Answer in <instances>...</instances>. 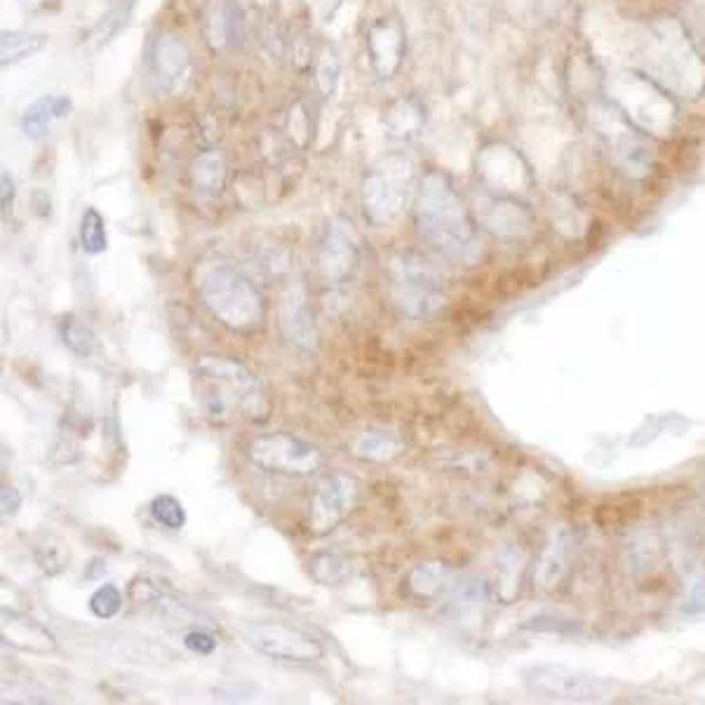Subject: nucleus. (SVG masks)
<instances>
[{
	"label": "nucleus",
	"mask_w": 705,
	"mask_h": 705,
	"mask_svg": "<svg viewBox=\"0 0 705 705\" xmlns=\"http://www.w3.org/2000/svg\"><path fill=\"white\" fill-rule=\"evenodd\" d=\"M414 219L419 236L445 259L473 266L483 257L480 236L449 175L440 170L426 172L414 205Z\"/></svg>",
	"instance_id": "1"
},
{
	"label": "nucleus",
	"mask_w": 705,
	"mask_h": 705,
	"mask_svg": "<svg viewBox=\"0 0 705 705\" xmlns=\"http://www.w3.org/2000/svg\"><path fill=\"white\" fill-rule=\"evenodd\" d=\"M198 381L202 388V409L212 424H231L236 419L266 421L271 403L255 371L231 358L202 356L198 363Z\"/></svg>",
	"instance_id": "2"
},
{
	"label": "nucleus",
	"mask_w": 705,
	"mask_h": 705,
	"mask_svg": "<svg viewBox=\"0 0 705 705\" xmlns=\"http://www.w3.org/2000/svg\"><path fill=\"white\" fill-rule=\"evenodd\" d=\"M645 76L668 95L698 99L705 92V61L677 19L649 24L642 46Z\"/></svg>",
	"instance_id": "3"
},
{
	"label": "nucleus",
	"mask_w": 705,
	"mask_h": 705,
	"mask_svg": "<svg viewBox=\"0 0 705 705\" xmlns=\"http://www.w3.org/2000/svg\"><path fill=\"white\" fill-rule=\"evenodd\" d=\"M200 299L205 308L231 331H255L264 325L266 301L261 289L231 266L212 268L202 278Z\"/></svg>",
	"instance_id": "4"
},
{
	"label": "nucleus",
	"mask_w": 705,
	"mask_h": 705,
	"mask_svg": "<svg viewBox=\"0 0 705 705\" xmlns=\"http://www.w3.org/2000/svg\"><path fill=\"white\" fill-rule=\"evenodd\" d=\"M417 186V168L411 158L390 153L381 158L363 181L365 219L375 226H388L396 221L414 196Z\"/></svg>",
	"instance_id": "5"
},
{
	"label": "nucleus",
	"mask_w": 705,
	"mask_h": 705,
	"mask_svg": "<svg viewBox=\"0 0 705 705\" xmlns=\"http://www.w3.org/2000/svg\"><path fill=\"white\" fill-rule=\"evenodd\" d=\"M393 304L411 320H428L438 316L447 304L445 285L435 268L414 252L400 255L390 268Z\"/></svg>",
	"instance_id": "6"
},
{
	"label": "nucleus",
	"mask_w": 705,
	"mask_h": 705,
	"mask_svg": "<svg viewBox=\"0 0 705 705\" xmlns=\"http://www.w3.org/2000/svg\"><path fill=\"white\" fill-rule=\"evenodd\" d=\"M250 459L257 468L282 478H314L322 468V454L297 435L268 433L250 443Z\"/></svg>",
	"instance_id": "7"
},
{
	"label": "nucleus",
	"mask_w": 705,
	"mask_h": 705,
	"mask_svg": "<svg viewBox=\"0 0 705 705\" xmlns=\"http://www.w3.org/2000/svg\"><path fill=\"white\" fill-rule=\"evenodd\" d=\"M612 103L633 126L647 135L666 128L671 130L673 126L675 109L673 101L668 99V92L658 88L647 76H630V80H626L612 97Z\"/></svg>",
	"instance_id": "8"
},
{
	"label": "nucleus",
	"mask_w": 705,
	"mask_h": 705,
	"mask_svg": "<svg viewBox=\"0 0 705 705\" xmlns=\"http://www.w3.org/2000/svg\"><path fill=\"white\" fill-rule=\"evenodd\" d=\"M597 113V132L614 153V160L633 177L645 175L652 168L654 158L649 139L614 103H605Z\"/></svg>",
	"instance_id": "9"
},
{
	"label": "nucleus",
	"mask_w": 705,
	"mask_h": 705,
	"mask_svg": "<svg viewBox=\"0 0 705 705\" xmlns=\"http://www.w3.org/2000/svg\"><path fill=\"white\" fill-rule=\"evenodd\" d=\"M360 266L356 228L346 219H331L318 242V271L325 285L341 287L352 280Z\"/></svg>",
	"instance_id": "10"
},
{
	"label": "nucleus",
	"mask_w": 705,
	"mask_h": 705,
	"mask_svg": "<svg viewBox=\"0 0 705 705\" xmlns=\"http://www.w3.org/2000/svg\"><path fill=\"white\" fill-rule=\"evenodd\" d=\"M245 639L255 652L285 663H314L325 654L314 635L285 624L250 626L245 630Z\"/></svg>",
	"instance_id": "11"
},
{
	"label": "nucleus",
	"mask_w": 705,
	"mask_h": 705,
	"mask_svg": "<svg viewBox=\"0 0 705 705\" xmlns=\"http://www.w3.org/2000/svg\"><path fill=\"white\" fill-rule=\"evenodd\" d=\"M149 73L158 90L168 95H181L191 86L193 59L189 46L172 31H160L149 43Z\"/></svg>",
	"instance_id": "12"
},
{
	"label": "nucleus",
	"mask_w": 705,
	"mask_h": 705,
	"mask_svg": "<svg viewBox=\"0 0 705 705\" xmlns=\"http://www.w3.org/2000/svg\"><path fill=\"white\" fill-rule=\"evenodd\" d=\"M369 67L381 80L396 78L405 64L407 54V31L398 14H384L369 24L367 36Z\"/></svg>",
	"instance_id": "13"
},
{
	"label": "nucleus",
	"mask_w": 705,
	"mask_h": 705,
	"mask_svg": "<svg viewBox=\"0 0 705 705\" xmlns=\"http://www.w3.org/2000/svg\"><path fill=\"white\" fill-rule=\"evenodd\" d=\"M358 483L344 473H331L318 483L310 499V532L325 536L335 532L356 504Z\"/></svg>",
	"instance_id": "14"
},
{
	"label": "nucleus",
	"mask_w": 705,
	"mask_h": 705,
	"mask_svg": "<svg viewBox=\"0 0 705 705\" xmlns=\"http://www.w3.org/2000/svg\"><path fill=\"white\" fill-rule=\"evenodd\" d=\"M525 684L532 694L544 698H565V701H590L603 698L607 687L599 679L574 673L563 666H536L525 673Z\"/></svg>",
	"instance_id": "15"
},
{
	"label": "nucleus",
	"mask_w": 705,
	"mask_h": 705,
	"mask_svg": "<svg viewBox=\"0 0 705 705\" xmlns=\"http://www.w3.org/2000/svg\"><path fill=\"white\" fill-rule=\"evenodd\" d=\"M205 36L215 52L236 50L245 40V14L236 0H212L205 14Z\"/></svg>",
	"instance_id": "16"
},
{
	"label": "nucleus",
	"mask_w": 705,
	"mask_h": 705,
	"mask_svg": "<svg viewBox=\"0 0 705 705\" xmlns=\"http://www.w3.org/2000/svg\"><path fill=\"white\" fill-rule=\"evenodd\" d=\"M0 635H3L6 645L27 654H52L57 649V637L52 630H48L40 620L17 612H3Z\"/></svg>",
	"instance_id": "17"
},
{
	"label": "nucleus",
	"mask_w": 705,
	"mask_h": 705,
	"mask_svg": "<svg viewBox=\"0 0 705 705\" xmlns=\"http://www.w3.org/2000/svg\"><path fill=\"white\" fill-rule=\"evenodd\" d=\"M280 322L289 344H295L301 350H314L318 346V329L301 287L287 289V295L282 299Z\"/></svg>",
	"instance_id": "18"
},
{
	"label": "nucleus",
	"mask_w": 705,
	"mask_h": 705,
	"mask_svg": "<svg viewBox=\"0 0 705 705\" xmlns=\"http://www.w3.org/2000/svg\"><path fill=\"white\" fill-rule=\"evenodd\" d=\"M459 584V574L445 563H421L407 576V590L414 599L421 603H435L440 597H449Z\"/></svg>",
	"instance_id": "19"
},
{
	"label": "nucleus",
	"mask_w": 705,
	"mask_h": 705,
	"mask_svg": "<svg viewBox=\"0 0 705 705\" xmlns=\"http://www.w3.org/2000/svg\"><path fill=\"white\" fill-rule=\"evenodd\" d=\"M384 126L393 139H417L426 126V103L417 95L398 97L386 107Z\"/></svg>",
	"instance_id": "20"
},
{
	"label": "nucleus",
	"mask_w": 705,
	"mask_h": 705,
	"mask_svg": "<svg viewBox=\"0 0 705 705\" xmlns=\"http://www.w3.org/2000/svg\"><path fill=\"white\" fill-rule=\"evenodd\" d=\"M483 224L494 236H520L532 226V215L525 205L508 196H494L483 210Z\"/></svg>",
	"instance_id": "21"
},
{
	"label": "nucleus",
	"mask_w": 705,
	"mask_h": 705,
	"mask_svg": "<svg viewBox=\"0 0 705 705\" xmlns=\"http://www.w3.org/2000/svg\"><path fill=\"white\" fill-rule=\"evenodd\" d=\"M73 103L67 95H43L31 101L22 113V132L31 139L46 137L57 122L69 118Z\"/></svg>",
	"instance_id": "22"
},
{
	"label": "nucleus",
	"mask_w": 705,
	"mask_h": 705,
	"mask_svg": "<svg viewBox=\"0 0 705 705\" xmlns=\"http://www.w3.org/2000/svg\"><path fill=\"white\" fill-rule=\"evenodd\" d=\"M226 177H228V168H226V158L221 151L217 149H207L200 151L189 168V179L193 191L202 198H217L224 193L226 189Z\"/></svg>",
	"instance_id": "23"
},
{
	"label": "nucleus",
	"mask_w": 705,
	"mask_h": 705,
	"mask_svg": "<svg viewBox=\"0 0 705 705\" xmlns=\"http://www.w3.org/2000/svg\"><path fill=\"white\" fill-rule=\"evenodd\" d=\"M352 451H356L358 459L384 464L398 459L405 451V443L398 433H390L384 428H367L358 435V440L352 443Z\"/></svg>",
	"instance_id": "24"
},
{
	"label": "nucleus",
	"mask_w": 705,
	"mask_h": 705,
	"mask_svg": "<svg viewBox=\"0 0 705 705\" xmlns=\"http://www.w3.org/2000/svg\"><path fill=\"white\" fill-rule=\"evenodd\" d=\"M48 46V36L29 33V31H3L0 38V54H3V67L17 64V61L29 59Z\"/></svg>",
	"instance_id": "25"
},
{
	"label": "nucleus",
	"mask_w": 705,
	"mask_h": 705,
	"mask_svg": "<svg viewBox=\"0 0 705 705\" xmlns=\"http://www.w3.org/2000/svg\"><path fill=\"white\" fill-rule=\"evenodd\" d=\"M59 337L78 358H90L97 348L95 331L76 316H64L59 320Z\"/></svg>",
	"instance_id": "26"
},
{
	"label": "nucleus",
	"mask_w": 705,
	"mask_h": 705,
	"mask_svg": "<svg viewBox=\"0 0 705 705\" xmlns=\"http://www.w3.org/2000/svg\"><path fill=\"white\" fill-rule=\"evenodd\" d=\"M80 245L88 255H101L109 247L107 221H103L95 207H88L80 217Z\"/></svg>",
	"instance_id": "27"
},
{
	"label": "nucleus",
	"mask_w": 705,
	"mask_h": 705,
	"mask_svg": "<svg viewBox=\"0 0 705 705\" xmlns=\"http://www.w3.org/2000/svg\"><path fill=\"white\" fill-rule=\"evenodd\" d=\"M314 71H316V82H318V90L322 97H331L337 90V82H339V73H341V67H339V57L335 52V48L331 46H320L316 57H314Z\"/></svg>",
	"instance_id": "28"
},
{
	"label": "nucleus",
	"mask_w": 705,
	"mask_h": 705,
	"mask_svg": "<svg viewBox=\"0 0 705 705\" xmlns=\"http://www.w3.org/2000/svg\"><path fill=\"white\" fill-rule=\"evenodd\" d=\"M310 576L322 586H337L348 576V563L337 553H320L310 559Z\"/></svg>",
	"instance_id": "29"
},
{
	"label": "nucleus",
	"mask_w": 705,
	"mask_h": 705,
	"mask_svg": "<svg viewBox=\"0 0 705 705\" xmlns=\"http://www.w3.org/2000/svg\"><path fill=\"white\" fill-rule=\"evenodd\" d=\"M151 515L165 529H181L186 525V510L181 502L172 494H158L151 502Z\"/></svg>",
	"instance_id": "30"
},
{
	"label": "nucleus",
	"mask_w": 705,
	"mask_h": 705,
	"mask_svg": "<svg viewBox=\"0 0 705 705\" xmlns=\"http://www.w3.org/2000/svg\"><path fill=\"white\" fill-rule=\"evenodd\" d=\"M122 609V593L118 590V586L113 584H103L99 586L92 597H90V612L101 618L109 620L113 616H118V612Z\"/></svg>",
	"instance_id": "31"
},
{
	"label": "nucleus",
	"mask_w": 705,
	"mask_h": 705,
	"mask_svg": "<svg viewBox=\"0 0 705 705\" xmlns=\"http://www.w3.org/2000/svg\"><path fill=\"white\" fill-rule=\"evenodd\" d=\"M287 132L295 139L299 149H306L310 141V116L301 101L292 103V109L287 113Z\"/></svg>",
	"instance_id": "32"
},
{
	"label": "nucleus",
	"mask_w": 705,
	"mask_h": 705,
	"mask_svg": "<svg viewBox=\"0 0 705 705\" xmlns=\"http://www.w3.org/2000/svg\"><path fill=\"white\" fill-rule=\"evenodd\" d=\"M183 645L198 656H210L217 649V637L205 628H193L183 635Z\"/></svg>",
	"instance_id": "33"
},
{
	"label": "nucleus",
	"mask_w": 705,
	"mask_h": 705,
	"mask_svg": "<svg viewBox=\"0 0 705 705\" xmlns=\"http://www.w3.org/2000/svg\"><path fill=\"white\" fill-rule=\"evenodd\" d=\"M0 205H3V217L8 219V215L12 212V205H14V181L12 177L8 175V170L0 175Z\"/></svg>",
	"instance_id": "34"
},
{
	"label": "nucleus",
	"mask_w": 705,
	"mask_h": 705,
	"mask_svg": "<svg viewBox=\"0 0 705 705\" xmlns=\"http://www.w3.org/2000/svg\"><path fill=\"white\" fill-rule=\"evenodd\" d=\"M0 504H3V517H12L22 508V496L14 487H3V494H0Z\"/></svg>",
	"instance_id": "35"
}]
</instances>
